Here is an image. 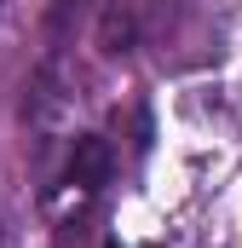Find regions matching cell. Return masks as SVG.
<instances>
[{
    "label": "cell",
    "mask_w": 242,
    "mask_h": 248,
    "mask_svg": "<svg viewBox=\"0 0 242 248\" xmlns=\"http://www.w3.org/2000/svg\"><path fill=\"white\" fill-rule=\"evenodd\" d=\"M98 46H104V52H127V46H133V17H127L121 6H110V12H104V29H98Z\"/></svg>",
    "instance_id": "cell-2"
},
{
    "label": "cell",
    "mask_w": 242,
    "mask_h": 248,
    "mask_svg": "<svg viewBox=\"0 0 242 248\" xmlns=\"http://www.w3.org/2000/svg\"><path fill=\"white\" fill-rule=\"evenodd\" d=\"M110 168H116V150H110L98 133H81V139H75V150H69L63 179H69L75 190H98V185H110Z\"/></svg>",
    "instance_id": "cell-1"
},
{
    "label": "cell",
    "mask_w": 242,
    "mask_h": 248,
    "mask_svg": "<svg viewBox=\"0 0 242 248\" xmlns=\"http://www.w3.org/2000/svg\"><path fill=\"white\" fill-rule=\"evenodd\" d=\"M104 248H121V243H104Z\"/></svg>",
    "instance_id": "cell-3"
}]
</instances>
